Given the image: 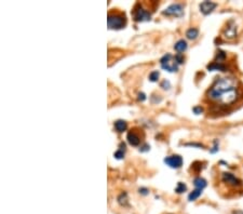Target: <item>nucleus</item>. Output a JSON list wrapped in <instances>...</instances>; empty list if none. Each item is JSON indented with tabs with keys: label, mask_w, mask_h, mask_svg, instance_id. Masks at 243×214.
I'll return each instance as SVG.
<instances>
[{
	"label": "nucleus",
	"mask_w": 243,
	"mask_h": 214,
	"mask_svg": "<svg viewBox=\"0 0 243 214\" xmlns=\"http://www.w3.org/2000/svg\"><path fill=\"white\" fill-rule=\"evenodd\" d=\"M138 99H140V101H145V99H146V95H145V94L144 93H138Z\"/></svg>",
	"instance_id": "obj_27"
},
{
	"label": "nucleus",
	"mask_w": 243,
	"mask_h": 214,
	"mask_svg": "<svg viewBox=\"0 0 243 214\" xmlns=\"http://www.w3.org/2000/svg\"><path fill=\"white\" fill-rule=\"evenodd\" d=\"M225 57H226V53L224 52V51H218L217 54H216V60H217V61H215V62L223 63L222 61L225 60Z\"/></svg>",
	"instance_id": "obj_19"
},
{
	"label": "nucleus",
	"mask_w": 243,
	"mask_h": 214,
	"mask_svg": "<svg viewBox=\"0 0 243 214\" xmlns=\"http://www.w3.org/2000/svg\"><path fill=\"white\" fill-rule=\"evenodd\" d=\"M217 7V4L215 2H212V1H204L202 3L200 4V11L202 12L204 15H208V14L212 13V12L215 10V8Z\"/></svg>",
	"instance_id": "obj_9"
},
{
	"label": "nucleus",
	"mask_w": 243,
	"mask_h": 214,
	"mask_svg": "<svg viewBox=\"0 0 243 214\" xmlns=\"http://www.w3.org/2000/svg\"><path fill=\"white\" fill-rule=\"evenodd\" d=\"M140 129H132L128 132V135H126V138H128V142L130 143L132 146H137L140 144L142 142V136H140Z\"/></svg>",
	"instance_id": "obj_5"
},
{
	"label": "nucleus",
	"mask_w": 243,
	"mask_h": 214,
	"mask_svg": "<svg viewBox=\"0 0 243 214\" xmlns=\"http://www.w3.org/2000/svg\"><path fill=\"white\" fill-rule=\"evenodd\" d=\"M114 156H115L117 159H122V158L124 157V152H123V150L119 149V150H117V152H115V155H114Z\"/></svg>",
	"instance_id": "obj_21"
},
{
	"label": "nucleus",
	"mask_w": 243,
	"mask_h": 214,
	"mask_svg": "<svg viewBox=\"0 0 243 214\" xmlns=\"http://www.w3.org/2000/svg\"><path fill=\"white\" fill-rule=\"evenodd\" d=\"M107 24L110 29H121L126 25V18L124 13L118 11H113L108 13Z\"/></svg>",
	"instance_id": "obj_2"
},
{
	"label": "nucleus",
	"mask_w": 243,
	"mask_h": 214,
	"mask_svg": "<svg viewBox=\"0 0 243 214\" xmlns=\"http://www.w3.org/2000/svg\"><path fill=\"white\" fill-rule=\"evenodd\" d=\"M233 214H243V212H242V211H235Z\"/></svg>",
	"instance_id": "obj_29"
},
{
	"label": "nucleus",
	"mask_w": 243,
	"mask_h": 214,
	"mask_svg": "<svg viewBox=\"0 0 243 214\" xmlns=\"http://www.w3.org/2000/svg\"><path fill=\"white\" fill-rule=\"evenodd\" d=\"M243 95V87L235 78H218L209 89L206 96L219 105H231Z\"/></svg>",
	"instance_id": "obj_1"
},
{
	"label": "nucleus",
	"mask_w": 243,
	"mask_h": 214,
	"mask_svg": "<svg viewBox=\"0 0 243 214\" xmlns=\"http://www.w3.org/2000/svg\"><path fill=\"white\" fill-rule=\"evenodd\" d=\"M208 69L210 70V72H213V70H220V72H225L226 66L223 64V63L213 62L212 64L208 65Z\"/></svg>",
	"instance_id": "obj_10"
},
{
	"label": "nucleus",
	"mask_w": 243,
	"mask_h": 214,
	"mask_svg": "<svg viewBox=\"0 0 243 214\" xmlns=\"http://www.w3.org/2000/svg\"><path fill=\"white\" fill-rule=\"evenodd\" d=\"M162 13L164 15H173V16H182L184 14V7L179 3H173L167 7Z\"/></svg>",
	"instance_id": "obj_6"
},
{
	"label": "nucleus",
	"mask_w": 243,
	"mask_h": 214,
	"mask_svg": "<svg viewBox=\"0 0 243 214\" xmlns=\"http://www.w3.org/2000/svg\"><path fill=\"white\" fill-rule=\"evenodd\" d=\"M201 194H202V189H194L193 191H191V193L189 194L188 200H189V201H194V200H197V199H198L199 197L201 196Z\"/></svg>",
	"instance_id": "obj_15"
},
{
	"label": "nucleus",
	"mask_w": 243,
	"mask_h": 214,
	"mask_svg": "<svg viewBox=\"0 0 243 214\" xmlns=\"http://www.w3.org/2000/svg\"><path fill=\"white\" fill-rule=\"evenodd\" d=\"M235 35H237V27L235 25L229 26V24H228V26L226 27V37L233 38L235 37Z\"/></svg>",
	"instance_id": "obj_14"
},
{
	"label": "nucleus",
	"mask_w": 243,
	"mask_h": 214,
	"mask_svg": "<svg viewBox=\"0 0 243 214\" xmlns=\"http://www.w3.org/2000/svg\"><path fill=\"white\" fill-rule=\"evenodd\" d=\"M193 185L197 189H203L206 186V181L202 177H196L193 181Z\"/></svg>",
	"instance_id": "obj_13"
},
{
	"label": "nucleus",
	"mask_w": 243,
	"mask_h": 214,
	"mask_svg": "<svg viewBox=\"0 0 243 214\" xmlns=\"http://www.w3.org/2000/svg\"><path fill=\"white\" fill-rule=\"evenodd\" d=\"M133 16L136 22H145V21H150L151 14L149 11H147L146 9L143 8L140 3H137L135 6L134 10H133Z\"/></svg>",
	"instance_id": "obj_4"
},
{
	"label": "nucleus",
	"mask_w": 243,
	"mask_h": 214,
	"mask_svg": "<svg viewBox=\"0 0 243 214\" xmlns=\"http://www.w3.org/2000/svg\"><path fill=\"white\" fill-rule=\"evenodd\" d=\"M218 150V141L215 140L214 141V146H213V149H211L210 152H212V154H214V152H216Z\"/></svg>",
	"instance_id": "obj_22"
},
{
	"label": "nucleus",
	"mask_w": 243,
	"mask_h": 214,
	"mask_svg": "<svg viewBox=\"0 0 243 214\" xmlns=\"http://www.w3.org/2000/svg\"><path fill=\"white\" fill-rule=\"evenodd\" d=\"M118 201L120 204H122V206H125L126 203H128V195H126V193H122L120 195V196L118 197Z\"/></svg>",
	"instance_id": "obj_18"
},
{
	"label": "nucleus",
	"mask_w": 243,
	"mask_h": 214,
	"mask_svg": "<svg viewBox=\"0 0 243 214\" xmlns=\"http://www.w3.org/2000/svg\"><path fill=\"white\" fill-rule=\"evenodd\" d=\"M198 36H199V30L194 27L189 28L188 30L186 31V37L188 39H190V40H194Z\"/></svg>",
	"instance_id": "obj_12"
},
{
	"label": "nucleus",
	"mask_w": 243,
	"mask_h": 214,
	"mask_svg": "<svg viewBox=\"0 0 243 214\" xmlns=\"http://www.w3.org/2000/svg\"><path fill=\"white\" fill-rule=\"evenodd\" d=\"M174 49L177 51V52H184V51H186L187 49V42L185 40H178L176 43H175L174 45Z\"/></svg>",
	"instance_id": "obj_11"
},
{
	"label": "nucleus",
	"mask_w": 243,
	"mask_h": 214,
	"mask_svg": "<svg viewBox=\"0 0 243 214\" xmlns=\"http://www.w3.org/2000/svg\"><path fill=\"white\" fill-rule=\"evenodd\" d=\"M186 190H187V186L184 183H182V182H179V183L177 184L176 188H175V191H176L177 194H182Z\"/></svg>",
	"instance_id": "obj_17"
},
{
	"label": "nucleus",
	"mask_w": 243,
	"mask_h": 214,
	"mask_svg": "<svg viewBox=\"0 0 243 214\" xmlns=\"http://www.w3.org/2000/svg\"><path fill=\"white\" fill-rule=\"evenodd\" d=\"M126 122L123 120H118L115 122V128L116 130L118 131V132H123V131L126 130Z\"/></svg>",
	"instance_id": "obj_16"
},
{
	"label": "nucleus",
	"mask_w": 243,
	"mask_h": 214,
	"mask_svg": "<svg viewBox=\"0 0 243 214\" xmlns=\"http://www.w3.org/2000/svg\"><path fill=\"white\" fill-rule=\"evenodd\" d=\"M149 145H144V146H142V147L140 148V152H147V150H149Z\"/></svg>",
	"instance_id": "obj_26"
},
{
	"label": "nucleus",
	"mask_w": 243,
	"mask_h": 214,
	"mask_svg": "<svg viewBox=\"0 0 243 214\" xmlns=\"http://www.w3.org/2000/svg\"><path fill=\"white\" fill-rule=\"evenodd\" d=\"M203 111V108L201 106H197V107H193V113L196 114V115H199V114H201Z\"/></svg>",
	"instance_id": "obj_24"
},
{
	"label": "nucleus",
	"mask_w": 243,
	"mask_h": 214,
	"mask_svg": "<svg viewBox=\"0 0 243 214\" xmlns=\"http://www.w3.org/2000/svg\"><path fill=\"white\" fill-rule=\"evenodd\" d=\"M160 63H161V67L170 72H177V69H178V63L176 62L175 57L172 56L171 54H165L161 58Z\"/></svg>",
	"instance_id": "obj_3"
},
{
	"label": "nucleus",
	"mask_w": 243,
	"mask_h": 214,
	"mask_svg": "<svg viewBox=\"0 0 243 214\" xmlns=\"http://www.w3.org/2000/svg\"><path fill=\"white\" fill-rule=\"evenodd\" d=\"M138 191H140V194L148 195V189H146V188H140V189H138Z\"/></svg>",
	"instance_id": "obj_28"
},
{
	"label": "nucleus",
	"mask_w": 243,
	"mask_h": 214,
	"mask_svg": "<svg viewBox=\"0 0 243 214\" xmlns=\"http://www.w3.org/2000/svg\"><path fill=\"white\" fill-rule=\"evenodd\" d=\"M223 182L228 185H230V186H233V187H238V186H241L242 185L241 179H239L232 173H229V172L223 173Z\"/></svg>",
	"instance_id": "obj_8"
},
{
	"label": "nucleus",
	"mask_w": 243,
	"mask_h": 214,
	"mask_svg": "<svg viewBox=\"0 0 243 214\" xmlns=\"http://www.w3.org/2000/svg\"><path fill=\"white\" fill-rule=\"evenodd\" d=\"M175 60H176V62L178 63V64H182V63H184V57L182 56V54H177L176 56H175Z\"/></svg>",
	"instance_id": "obj_25"
},
{
	"label": "nucleus",
	"mask_w": 243,
	"mask_h": 214,
	"mask_svg": "<svg viewBox=\"0 0 243 214\" xmlns=\"http://www.w3.org/2000/svg\"><path fill=\"white\" fill-rule=\"evenodd\" d=\"M161 88H163L164 90H169L170 89V82L166 81V80H163L161 82Z\"/></svg>",
	"instance_id": "obj_23"
},
{
	"label": "nucleus",
	"mask_w": 243,
	"mask_h": 214,
	"mask_svg": "<svg viewBox=\"0 0 243 214\" xmlns=\"http://www.w3.org/2000/svg\"><path fill=\"white\" fill-rule=\"evenodd\" d=\"M164 162L173 169H178L183 165V158L178 155L169 156V157L164 158Z\"/></svg>",
	"instance_id": "obj_7"
},
{
	"label": "nucleus",
	"mask_w": 243,
	"mask_h": 214,
	"mask_svg": "<svg viewBox=\"0 0 243 214\" xmlns=\"http://www.w3.org/2000/svg\"><path fill=\"white\" fill-rule=\"evenodd\" d=\"M159 76H160L159 72H158V70H155V72H152L151 74L149 75V80H150V81H152V82H155V81H157V80H158Z\"/></svg>",
	"instance_id": "obj_20"
}]
</instances>
